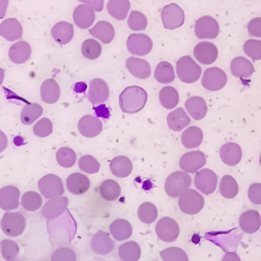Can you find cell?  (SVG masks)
Instances as JSON below:
<instances>
[{
    "instance_id": "cell-28",
    "label": "cell",
    "mask_w": 261,
    "mask_h": 261,
    "mask_svg": "<svg viewBox=\"0 0 261 261\" xmlns=\"http://www.w3.org/2000/svg\"><path fill=\"white\" fill-rule=\"evenodd\" d=\"M67 190L73 195H82L87 193L90 187L88 176L81 173H73L67 177Z\"/></svg>"
},
{
    "instance_id": "cell-37",
    "label": "cell",
    "mask_w": 261,
    "mask_h": 261,
    "mask_svg": "<svg viewBox=\"0 0 261 261\" xmlns=\"http://www.w3.org/2000/svg\"><path fill=\"white\" fill-rule=\"evenodd\" d=\"M110 230L113 237L119 242L129 239L133 232L130 222L122 219L114 221L110 225Z\"/></svg>"
},
{
    "instance_id": "cell-10",
    "label": "cell",
    "mask_w": 261,
    "mask_h": 261,
    "mask_svg": "<svg viewBox=\"0 0 261 261\" xmlns=\"http://www.w3.org/2000/svg\"><path fill=\"white\" fill-rule=\"evenodd\" d=\"M155 231L160 240L167 243L175 242L179 236L177 222L171 217L161 218L155 227Z\"/></svg>"
},
{
    "instance_id": "cell-38",
    "label": "cell",
    "mask_w": 261,
    "mask_h": 261,
    "mask_svg": "<svg viewBox=\"0 0 261 261\" xmlns=\"http://www.w3.org/2000/svg\"><path fill=\"white\" fill-rule=\"evenodd\" d=\"M0 251L6 261H23V257L20 254L19 246L14 241L9 239L2 241L0 242Z\"/></svg>"
},
{
    "instance_id": "cell-21",
    "label": "cell",
    "mask_w": 261,
    "mask_h": 261,
    "mask_svg": "<svg viewBox=\"0 0 261 261\" xmlns=\"http://www.w3.org/2000/svg\"><path fill=\"white\" fill-rule=\"evenodd\" d=\"M219 154L224 164L230 167H234L242 161V147L237 143H226L221 147Z\"/></svg>"
},
{
    "instance_id": "cell-27",
    "label": "cell",
    "mask_w": 261,
    "mask_h": 261,
    "mask_svg": "<svg viewBox=\"0 0 261 261\" xmlns=\"http://www.w3.org/2000/svg\"><path fill=\"white\" fill-rule=\"evenodd\" d=\"M32 55V47L26 41H21L11 46L9 50V58L12 62L16 64H22L30 59Z\"/></svg>"
},
{
    "instance_id": "cell-63",
    "label": "cell",
    "mask_w": 261,
    "mask_h": 261,
    "mask_svg": "<svg viewBox=\"0 0 261 261\" xmlns=\"http://www.w3.org/2000/svg\"><path fill=\"white\" fill-rule=\"evenodd\" d=\"M92 261H107L105 259L101 258V257H96V258L93 259Z\"/></svg>"
},
{
    "instance_id": "cell-55",
    "label": "cell",
    "mask_w": 261,
    "mask_h": 261,
    "mask_svg": "<svg viewBox=\"0 0 261 261\" xmlns=\"http://www.w3.org/2000/svg\"><path fill=\"white\" fill-rule=\"evenodd\" d=\"M248 198L253 204L261 205V184H251L248 189Z\"/></svg>"
},
{
    "instance_id": "cell-12",
    "label": "cell",
    "mask_w": 261,
    "mask_h": 261,
    "mask_svg": "<svg viewBox=\"0 0 261 261\" xmlns=\"http://www.w3.org/2000/svg\"><path fill=\"white\" fill-rule=\"evenodd\" d=\"M127 48L132 55L146 56L153 48V41L144 34H132L127 39Z\"/></svg>"
},
{
    "instance_id": "cell-9",
    "label": "cell",
    "mask_w": 261,
    "mask_h": 261,
    "mask_svg": "<svg viewBox=\"0 0 261 261\" xmlns=\"http://www.w3.org/2000/svg\"><path fill=\"white\" fill-rule=\"evenodd\" d=\"M228 82V76L222 69L217 67H210L204 72L202 85L210 91L222 90Z\"/></svg>"
},
{
    "instance_id": "cell-4",
    "label": "cell",
    "mask_w": 261,
    "mask_h": 261,
    "mask_svg": "<svg viewBox=\"0 0 261 261\" xmlns=\"http://www.w3.org/2000/svg\"><path fill=\"white\" fill-rule=\"evenodd\" d=\"M2 231L6 236L16 238L24 233L26 228V219L21 213H5L0 223Z\"/></svg>"
},
{
    "instance_id": "cell-53",
    "label": "cell",
    "mask_w": 261,
    "mask_h": 261,
    "mask_svg": "<svg viewBox=\"0 0 261 261\" xmlns=\"http://www.w3.org/2000/svg\"><path fill=\"white\" fill-rule=\"evenodd\" d=\"M33 132L40 138L48 137L53 132V123L48 118H42L34 125Z\"/></svg>"
},
{
    "instance_id": "cell-11",
    "label": "cell",
    "mask_w": 261,
    "mask_h": 261,
    "mask_svg": "<svg viewBox=\"0 0 261 261\" xmlns=\"http://www.w3.org/2000/svg\"><path fill=\"white\" fill-rule=\"evenodd\" d=\"M194 31L198 38L215 39L219 35L220 28L216 18L208 15H205L196 21Z\"/></svg>"
},
{
    "instance_id": "cell-36",
    "label": "cell",
    "mask_w": 261,
    "mask_h": 261,
    "mask_svg": "<svg viewBox=\"0 0 261 261\" xmlns=\"http://www.w3.org/2000/svg\"><path fill=\"white\" fill-rule=\"evenodd\" d=\"M130 8L129 0H109L107 9L115 19L123 21L128 16Z\"/></svg>"
},
{
    "instance_id": "cell-15",
    "label": "cell",
    "mask_w": 261,
    "mask_h": 261,
    "mask_svg": "<svg viewBox=\"0 0 261 261\" xmlns=\"http://www.w3.org/2000/svg\"><path fill=\"white\" fill-rule=\"evenodd\" d=\"M206 164V158L203 152L200 150L187 152L181 156L179 167L189 173H195L199 171Z\"/></svg>"
},
{
    "instance_id": "cell-48",
    "label": "cell",
    "mask_w": 261,
    "mask_h": 261,
    "mask_svg": "<svg viewBox=\"0 0 261 261\" xmlns=\"http://www.w3.org/2000/svg\"><path fill=\"white\" fill-rule=\"evenodd\" d=\"M56 160L61 167L64 168H70L76 163V152L70 147H61L57 152Z\"/></svg>"
},
{
    "instance_id": "cell-6",
    "label": "cell",
    "mask_w": 261,
    "mask_h": 261,
    "mask_svg": "<svg viewBox=\"0 0 261 261\" xmlns=\"http://www.w3.org/2000/svg\"><path fill=\"white\" fill-rule=\"evenodd\" d=\"M178 205L182 213L196 215L200 213L205 205L204 198L195 190H187L179 196Z\"/></svg>"
},
{
    "instance_id": "cell-19",
    "label": "cell",
    "mask_w": 261,
    "mask_h": 261,
    "mask_svg": "<svg viewBox=\"0 0 261 261\" xmlns=\"http://www.w3.org/2000/svg\"><path fill=\"white\" fill-rule=\"evenodd\" d=\"M20 190L14 186L0 189V208L5 211L15 210L19 205Z\"/></svg>"
},
{
    "instance_id": "cell-2",
    "label": "cell",
    "mask_w": 261,
    "mask_h": 261,
    "mask_svg": "<svg viewBox=\"0 0 261 261\" xmlns=\"http://www.w3.org/2000/svg\"><path fill=\"white\" fill-rule=\"evenodd\" d=\"M147 102V93L138 86L126 87L119 96V106L123 113L134 114L141 111Z\"/></svg>"
},
{
    "instance_id": "cell-42",
    "label": "cell",
    "mask_w": 261,
    "mask_h": 261,
    "mask_svg": "<svg viewBox=\"0 0 261 261\" xmlns=\"http://www.w3.org/2000/svg\"><path fill=\"white\" fill-rule=\"evenodd\" d=\"M122 189L119 182L113 179H107L101 184L99 193L102 199L112 202L116 200L120 196Z\"/></svg>"
},
{
    "instance_id": "cell-60",
    "label": "cell",
    "mask_w": 261,
    "mask_h": 261,
    "mask_svg": "<svg viewBox=\"0 0 261 261\" xmlns=\"http://www.w3.org/2000/svg\"><path fill=\"white\" fill-rule=\"evenodd\" d=\"M222 261H242L240 257L234 252H227Z\"/></svg>"
},
{
    "instance_id": "cell-35",
    "label": "cell",
    "mask_w": 261,
    "mask_h": 261,
    "mask_svg": "<svg viewBox=\"0 0 261 261\" xmlns=\"http://www.w3.org/2000/svg\"><path fill=\"white\" fill-rule=\"evenodd\" d=\"M203 140V132L199 127L192 126L182 132L181 141L182 145L187 149L199 147Z\"/></svg>"
},
{
    "instance_id": "cell-3",
    "label": "cell",
    "mask_w": 261,
    "mask_h": 261,
    "mask_svg": "<svg viewBox=\"0 0 261 261\" xmlns=\"http://www.w3.org/2000/svg\"><path fill=\"white\" fill-rule=\"evenodd\" d=\"M191 182V177L187 172H173L166 179L164 190L170 197H179L186 190H188Z\"/></svg>"
},
{
    "instance_id": "cell-22",
    "label": "cell",
    "mask_w": 261,
    "mask_h": 261,
    "mask_svg": "<svg viewBox=\"0 0 261 261\" xmlns=\"http://www.w3.org/2000/svg\"><path fill=\"white\" fill-rule=\"evenodd\" d=\"M22 35V26L16 18H7L0 24V36L8 41L21 39Z\"/></svg>"
},
{
    "instance_id": "cell-8",
    "label": "cell",
    "mask_w": 261,
    "mask_h": 261,
    "mask_svg": "<svg viewBox=\"0 0 261 261\" xmlns=\"http://www.w3.org/2000/svg\"><path fill=\"white\" fill-rule=\"evenodd\" d=\"M161 19L164 29L174 30L181 27L185 21V13L180 6L170 3L164 6L161 12Z\"/></svg>"
},
{
    "instance_id": "cell-20",
    "label": "cell",
    "mask_w": 261,
    "mask_h": 261,
    "mask_svg": "<svg viewBox=\"0 0 261 261\" xmlns=\"http://www.w3.org/2000/svg\"><path fill=\"white\" fill-rule=\"evenodd\" d=\"M115 242L108 233L99 231L93 236L91 240V248L98 255H107L113 251Z\"/></svg>"
},
{
    "instance_id": "cell-23",
    "label": "cell",
    "mask_w": 261,
    "mask_h": 261,
    "mask_svg": "<svg viewBox=\"0 0 261 261\" xmlns=\"http://www.w3.org/2000/svg\"><path fill=\"white\" fill-rule=\"evenodd\" d=\"M125 66L130 74L138 79L145 80L150 77L151 68L146 60L130 57L125 61Z\"/></svg>"
},
{
    "instance_id": "cell-44",
    "label": "cell",
    "mask_w": 261,
    "mask_h": 261,
    "mask_svg": "<svg viewBox=\"0 0 261 261\" xmlns=\"http://www.w3.org/2000/svg\"><path fill=\"white\" fill-rule=\"evenodd\" d=\"M154 78L158 82L163 84H170L175 79L174 69L173 65L167 61H162L156 66L154 71Z\"/></svg>"
},
{
    "instance_id": "cell-50",
    "label": "cell",
    "mask_w": 261,
    "mask_h": 261,
    "mask_svg": "<svg viewBox=\"0 0 261 261\" xmlns=\"http://www.w3.org/2000/svg\"><path fill=\"white\" fill-rule=\"evenodd\" d=\"M164 261H189L188 254L179 247H170L160 252Z\"/></svg>"
},
{
    "instance_id": "cell-45",
    "label": "cell",
    "mask_w": 261,
    "mask_h": 261,
    "mask_svg": "<svg viewBox=\"0 0 261 261\" xmlns=\"http://www.w3.org/2000/svg\"><path fill=\"white\" fill-rule=\"evenodd\" d=\"M158 216V208L155 204L152 203V202H145L138 207V219L143 223H153L156 220Z\"/></svg>"
},
{
    "instance_id": "cell-54",
    "label": "cell",
    "mask_w": 261,
    "mask_h": 261,
    "mask_svg": "<svg viewBox=\"0 0 261 261\" xmlns=\"http://www.w3.org/2000/svg\"><path fill=\"white\" fill-rule=\"evenodd\" d=\"M76 259L75 251L66 246L55 249L50 257V261H76Z\"/></svg>"
},
{
    "instance_id": "cell-43",
    "label": "cell",
    "mask_w": 261,
    "mask_h": 261,
    "mask_svg": "<svg viewBox=\"0 0 261 261\" xmlns=\"http://www.w3.org/2000/svg\"><path fill=\"white\" fill-rule=\"evenodd\" d=\"M159 99L164 108L172 110L179 103V95L174 87L167 86L160 91Z\"/></svg>"
},
{
    "instance_id": "cell-31",
    "label": "cell",
    "mask_w": 261,
    "mask_h": 261,
    "mask_svg": "<svg viewBox=\"0 0 261 261\" xmlns=\"http://www.w3.org/2000/svg\"><path fill=\"white\" fill-rule=\"evenodd\" d=\"M186 109L195 120H202L208 112L206 102L200 96H191L185 102Z\"/></svg>"
},
{
    "instance_id": "cell-25",
    "label": "cell",
    "mask_w": 261,
    "mask_h": 261,
    "mask_svg": "<svg viewBox=\"0 0 261 261\" xmlns=\"http://www.w3.org/2000/svg\"><path fill=\"white\" fill-rule=\"evenodd\" d=\"M73 21L80 29H87L95 21V12L87 5H80L73 11Z\"/></svg>"
},
{
    "instance_id": "cell-47",
    "label": "cell",
    "mask_w": 261,
    "mask_h": 261,
    "mask_svg": "<svg viewBox=\"0 0 261 261\" xmlns=\"http://www.w3.org/2000/svg\"><path fill=\"white\" fill-rule=\"evenodd\" d=\"M81 53L87 59H98L102 54V46L96 40L87 39L81 46Z\"/></svg>"
},
{
    "instance_id": "cell-41",
    "label": "cell",
    "mask_w": 261,
    "mask_h": 261,
    "mask_svg": "<svg viewBox=\"0 0 261 261\" xmlns=\"http://www.w3.org/2000/svg\"><path fill=\"white\" fill-rule=\"evenodd\" d=\"M43 107L36 102L28 104L21 110V123L25 125H31L36 122L43 114Z\"/></svg>"
},
{
    "instance_id": "cell-14",
    "label": "cell",
    "mask_w": 261,
    "mask_h": 261,
    "mask_svg": "<svg viewBox=\"0 0 261 261\" xmlns=\"http://www.w3.org/2000/svg\"><path fill=\"white\" fill-rule=\"evenodd\" d=\"M110 95V87L103 79L95 78L90 81L87 99L93 105H98L107 102Z\"/></svg>"
},
{
    "instance_id": "cell-58",
    "label": "cell",
    "mask_w": 261,
    "mask_h": 261,
    "mask_svg": "<svg viewBox=\"0 0 261 261\" xmlns=\"http://www.w3.org/2000/svg\"><path fill=\"white\" fill-rule=\"evenodd\" d=\"M8 145V138L6 134L0 130V153L6 150Z\"/></svg>"
},
{
    "instance_id": "cell-57",
    "label": "cell",
    "mask_w": 261,
    "mask_h": 261,
    "mask_svg": "<svg viewBox=\"0 0 261 261\" xmlns=\"http://www.w3.org/2000/svg\"><path fill=\"white\" fill-rule=\"evenodd\" d=\"M81 3H85L87 6L96 11L102 12L103 10L104 0H78Z\"/></svg>"
},
{
    "instance_id": "cell-40",
    "label": "cell",
    "mask_w": 261,
    "mask_h": 261,
    "mask_svg": "<svg viewBox=\"0 0 261 261\" xmlns=\"http://www.w3.org/2000/svg\"><path fill=\"white\" fill-rule=\"evenodd\" d=\"M239 187L236 179L231 175L222 176L219 184V192L225 199H232L239 194Z\"/></svg>"
},
{
    "instance_id": "cell-18",
    "label": "cell",
    "mask_w": 261,
    "mask_h": 261,
    "mask_svg": "<svg viewBox=\"0 0 261 261\" xmlns=\"http://www.w3.org/2000/svg\"><path fill=\"white\" fill-rule=\"evenodd\" d=\"M78 130L83 136L93 138L102 133L103 125L98 118L91 115H86L80 119Z\"/></svg>"
},
{
    "instance_id": "cell-1",
    "label": "cell",
    "mask_w": 261,
    "mask_h": 261,
    "mask_svg": "<svg viewBox=\"0 0 261 261\" xmlns=\"http://www.w3.org/2000/svg\"><path fill=\"white\" fill-rule=\"evenodd\" d=\"M49 241L53 249L70 245L74 239L77 230V223L68 210L61 216L47 220Z\"/></svg>"
},
{
    "instance_id": "cell-32",
    "label": "cell",
    "mask_w": 261,
    "mask_h": 261,
    "mask_svg": "<svg viewBox=\"0 0 261 261\" xmlns=\"http://www.w3.org/2000/svg\"><path fill=\"white\" fill-rule=\"evenodd\" d=\"M110 169L116 177L126 178L130 176L133 170V164L128 156H118L112 160Z\"/></svg>"
},
{
    "instance_id": "cell-39",
    "label": "cell",
    "mask_w": 261,
    "mask_h": 261,
    "mask_svg": "<svg viewBox=\"0 0 261 261\" xmlns=\"http://www.w3.org/2000/svg\"><path fill=\"white\" fill-rule=\"evenodd\" d=\"M118 254L122 261H138L141 255V247L136 242L130 241L119 247Z\"/></svg>"
},
{
    "instance_id": "cell-17",
    "label": "cell",
    "mask_w": 261,
    "mask_h": 261,
    "mask_svg": "<svg viewBox=\"0 0 261 261\" xmlns=\"http://www.w3.org/2000/svg\"><path fill=\"white\" fill-rule=\"evenodd\" d=\"M69 205L68 198L59 196L54 198L46 202L41 210V216L47 220H52L65 213Z\"/></svg>"
},
{
    "instance_id": "cell-7",
    "label": "cell",
    "mask_w": 261,
    "mask_h": 261,
    "mask_svg": "<svg viewBox=\"0 0 261 261\" xmlns=\"http://www.w3.org/2000/svg\"><path fill=\"white\" fill-rule=\"evenodd\" d=\"M38 186L41 194L46 199H51L59 197L64 193L62 179L60 176L52 173L41 177L38 181Z\"/></svg>"
},
{
    "instance_id": "cell-26",
    "label": "cell",
    "mask_w": 261,
    "mask_h": 261,
    "mask_svg": "<svg viewBox=\"0 0 261 261\" xmlns=\"http://www.w3.org/2000/svg\"><path fill=\"white\" fill-rule=\"evenodd\" d=\"M51 35L58 44L65 45L73 39L74 28L67 21H59L52 28Z\"/></svg>"
},
{
    "instance_id": "cell-61",
    "label": "cell",
    "mask_w": 261,
    "mask_h": 261,
    "mask_svg": "<svg viewBox=\"0 0 261 261\" xmlns=\"http://www.w3.org/2000/svg\"><path fill=\"white\" fill-rule=\"evenodd\" d=\"M8 6L9 0H0V18H3L6 16Z\"/></svg>"
},
{
    "instance_id": "cell-56",
    "label": "cell",
    "mask_w": 261,
    "mask_h": 261,
    "mask_svg": "<svg viewBox=\"0 0 261 261\" xmlns=\"http://www.w3.org/2000/svg\"><path fill=\"white\" fill-rule=\"evenodd\" d=\"M247 28L251 36L261 38V17H257L251 20Z\"/></svg>"
},
{
    "instance_id": "cell-34",
    "label": "cell",
    "mask_w": 261,
    "mask_h": 261,
    "mask_svg": "<svg viewBox=\"0 0 261 261\" xmlns=\"http://www.w3.org/2000/svg\"><path fill=\"white\" fill-rule=\"evenodd\" d=\"M167 122L170 129L173 132H180L190 125L191 120L185 110L179 107L170 113L167 116Z\"/></svg>"
},
{
    "instance_id": "cell-46",
    "label": "cell",
    "mask_w": 261,
    "mask_h": 261,
    "mask_svg": "<svg viewBox=\"0 0 261 261\" xmlns=\"http://www.w3.org/2000/svg\"><path fill=\"white\" fill-rule=\"evenodd\" d=\"M42 202L41 195L35 191L26 192L21 197V206L26 211L31 212V213L40 210L42 206Z\"/></svg>"
},
{
    "instance_id": "cell-64",
    "label": "cell",
    "mask_w": 261,
    "mask_h": 261,
    "mask_svg": "<svg viewBox=\"0 0 261 261\" xmlns=\"http://www.w3.org/2000/svg\"><path fill=\"white\" fill-rule=\"evenodd\" d=\"M260 165H261V154H260Z\"/></svg>"
},
{
    "instance_id": "cell-59",
    "label": "cell",
    "mask_w": 261,
    "mask_h": 261,
    "mask_svg": "<svg viewBox=\"0 0 261 261\" xmlns=\"http://www.w3.org/2000/svg\"><path fill=\"white\" fill-rule=\"evenodd\" d=\"M93 110L96 111V113H100V114L98 115V116L103 118L110 117V113H109L108 110L105 105L99 106V107H96V108H93Z\"/></svg>"
},
{
    "instance_id": "cell-24",
    "label": "cell",
    "mask_w": 261,
    "mask_h": 261,
    "mask_svg": "<svg viewBox=\"0 0 261 261\" xmlns=\"http://www.w3.org/2000/svg\"><path fill=\"white\" fill-rule=\"evenodd\" d=\"M231 73L234 77L241 78V79H248L252 76L254 73V65L252 63L244 58V57H236L231 61Z\"/></svg>"
},
{
    "instance_id": "cell-5",
    "label": "cell",
    "mask_w": 261,
    "mask_h": 261,
    "mask_svg": "<svg viewBox=\"0 0 261 261\" xmlns=\"http://www.w3.org/2000/svg\"><path fill=\"white\" fill-rule=\"evenodd\" d=\"M178 77L185 84H193L199 81L202 74V69L190 56L179 58L176 64Z\"/></svg>"
},
{
    "instance_id": "cell-51",
    "label": "cell",
    "mask_w": 261,
    "mask_h": 261,
    "mask_svg": "<svg viewBox=\"0 0 261 261\" xmlns=\"http://www.w3.org/2000/svg\"><path fill=\"white\" fill-rule=\"evenodd\" d=\"M147 18L144 14L138 11L133 10L130 12L128 19V25L130 30H145L147 26Z\"/></svg>"
},
{
    "instance_id": "cell-13",
    "label": "cell",
    "mask_w": 261,
    "mask_h": 261,
    "mask_svg": "<svg viewBox=\"0 0 261 261\" xmlns=\"http://www.w3.org/2000/svg\"><path fill=\"white\" fill-rule=\"evenodd\" d=\"M195 186L201 193L213 194L218 184V176L213 170L205 168L197 172L194 179Z\"/></svg>"
},
{
    "instance_id": "cell-30",
    "label": "cell",
    "mask_w": 261,
    "mask_h": 261,
    "mask_svg": "<svg viewBox=\"0 0 261 261\" xmlns=\"http://www.w3.org/2000/svg\"><path fill=\"white\" fill-rule=\"evenodd\" d=\"M239 225L245 233L254 234L257 232L261 225L260 213L253 210L245 212L239 219Z\"/></svg>"
},
{
    "instance_id": "cell-29",
    "label": "cell",
    "mask_w": 261,
    "mask_h": 261,
    "mask_svg": "<svg viewBox=\"0 0 261 261\" xmlns=\"http://www.w3.org/2000/svg\"><path fill=\"white\" fill-rule=\"evenodd\" d=\"M90 35L105 44H110L116 36L114 27L107 21H98L90 31Z\"/></svg>"
},
{
    "instance_id": "cell-33",
    "label": "cell",
    "mask_w": 261,
    "mask_h": 261,
    "mask_svg": "<svg viewBox=\"0 0 261 261\" xmlns=\"http://www.w3.org/2000/svg\"><path fill=\"white\" fill-rule=\"evenodd\" d=\"M59 84L54 79H47L41 86V97L47 104H55L61 97Z\"/></svg>"
},
{
    "instance_id": "cell-16",
    "label": "cell",
    "mask_w": 261,
    "mask_h": 261,
    "mask_svg": "<svg viewBox=\"0 0 261 261\" xmlns=\"http://www.w3.org/2000/svg\"><path fill=\"white\" fill-rule=\"evenodd\" d=\"M193 54L196 59L204 65L213 64L219 57V50L216 44L208 41H203L196 44Z\"/></svg>"
},
{
    "instance_id": "cell-52",
    "label": "cell",
    "mask_w": 261,
    "mask_h": 261,
    "mask_svg": "<svg viewBox=\"0 0 261 261\" xmlns=\"http://www.w3.org/2000/svg\"><path fill=\"white\" fill-rule=\"evenodd\" d=\"M244 51L253 61L261 60V41L250 39L243 46Z\"/></svg>"
},
{
    "instance_id": "cell-62",
    "label": "cell",
    "mask_w": 261,
    "mask_h": 261,
    "mask_svg": "<svg viewBox=\"0 0 261 261\" xmlns=\"http://www.w3.org/2000/svg\"><path fill=\"white\" fill-rule=\"evenodd\" d=\"M5 72L3 69L0 68V86L3 84V81H4Z\"/></svg>"
},
{
    "instance_id": "cell-49",
    "label": "cell",
    "mask_w": 261,
    "mask_h": 261,
    "mask_svg": "<svg viewBox=\"0 0 261 261\" xmlns=\"http://www.w3.org/2000/svg\"><path fill=\"white\" fill-rule=\"evenodd\" d=\"M100 163L92 155H84L79 160V167L81 171L88 174H96L100 170Z\"/></svg>"
}]
</instances>
